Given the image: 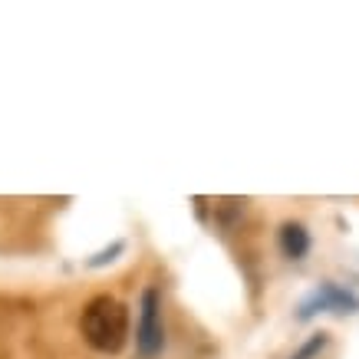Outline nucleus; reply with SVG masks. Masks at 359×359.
<instances>
[{
  "mask_svg": "<svg viewBox=\"0 0 359 359\" xmlns=\"http://www.w3.org/2000/svg\"><path fill=\"white\" fill-rule=\"evenodd\" d=\"M323 310H333V313H353L359 310V297L343 290L339 283H323V287H316L313 294L306 297L304 304H300V320H310L313 313H323Z\"/></svg>",
  "mask_w": 359,
  "mask_h": 359,
  "instance_id": "nucleus-3",
  "label": "nucleus"
},
{
  "mask_svg": "<svg viewBox=\"0 0 359 359\" xmlns=\"http://www.w3.org/2000/svg\"><path fill=\"white\" fill-rule=\"evenodd\" d=\"M280 250L290 257V261H304L306 250H310V234H306L304 224H283L280 228Z\"/></svg>",
  "mask_w": 359,
  "mask_h": 359,
  "instance_id": "nucleus-4",
  "label": "nucleus"
},
{
  "mask_svg": "<svg viewBox=\"0 0 359 359\" xmlns=\"http://www.w3.org/2000/svg\"><path fill=\"white\" fill-rule=\"evenodd\" d=\"M83 337L99 353H119L129 337V313L119 300L112 297H96L83 310Z\"/></svg>",
  "mask_w": 359,
  "mask_h": 359,
  "instance_id": "nucleus-1",
  "label": "nucleus"
},
{
  "mask_svg": "<svg viewBox=\"0 0 359 359\" xmlns=\"http://www.w3.org/2000/svg\"><path fill=\"white\" fill-rule=\"evenodd\" d=\"M323 346H327V333H316V337H310V343H304V346H300V353H297V356H290V359H310L313 353H320Z\"/></svg>",
  "mask_w": 359,
  "mask_h": 359,
  "instance_id": "nucleus-5",
  "label": "nucleus"
},
{
  "mask_svg": "<svg viewBox=\"0 0 359 359\" xmlns=\"http://www.w3.org/2000/svg\"><path fill=\"white\" fill-rule=\"evenodd\" d=\"M135 346L142 359H155L165 346V327H162V297L155 287L142 294L139 304V327H135Z\"/></svg>",
  "mask_w": 359,
  "mask_h": 359,
  "instance_id": "nucleus-2",
  "label": "nucleus"
}]
</instances>
